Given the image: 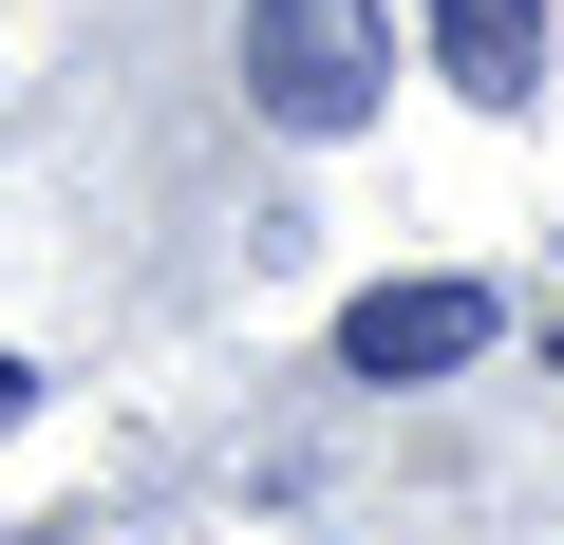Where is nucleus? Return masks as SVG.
Returning a JSON list of instances; mask_svg holds the SVG:
<instances>
[{"label": "nucleus", "mask_w": 564, "mask_h": 545, "mask_svg": "<svg viewBox=\"0 0 564 545\" xmlns=\"http://www.w3.org/2000/svg\"><path fill=\"white\" fill-rule=\"evenodd\" d=\"M377 76H395V20H377V0H245V95L282 132H358Z\"/></svg>", "instance_id": "obj_1"}, {"label": "nucleus", "mask_w": 564, "mask_h": 545, "mask_svg": "<svg viewBox=\"0 0 564 545\" xmlns=\"http://www.w3.org/2000/svg\"><path fill=\"white\" fill-rule=\"evenodd\" d=\"M339 358L358 377H452V358H489V283H377L339 320Z\"/></svg>", "instance_id": "obj_2"}, {"label": "nucleus", "mask_w": 564, "mask_h": 545, "mask_svg": "<svg viewBox=\"0 0 564 545\" xmlns=\"http://www.w3.org/2000/svg\"><path fill=\"white\" fill-rule=\"evenodd\" d=\"M433 57H452L489 113H527V95H545V0H433Z\"/></svg>", "instance_id": "obj_3"}, {"label": "nucleus", "mask_w": 564, "mask_h": 545, "mask_svg": "<svg viewBox=\"0 0 564 545\" xmlns=\"http://www.w3.org/2000/svg\"><path fill=\"white\" fill-rule=\"evenodd\" d=\"M20 414H39V377H20V358H0V433H20Z\"/></svg>", "instance_id": "obj_4"}, {"label": "nucleus", "mask_w": 564, "mask_h": 545, "mask_svg": "<svg viewBox=\"0 0 564 545\" xmlns=\"http://www.w3.org/2000/svg\"><path fill=\"white\" fill-rule=\"evenodd\" d=\"M20 545H39V526H20Z\"/></svg>", "instance_id": "obj_5"}]
</instances>
